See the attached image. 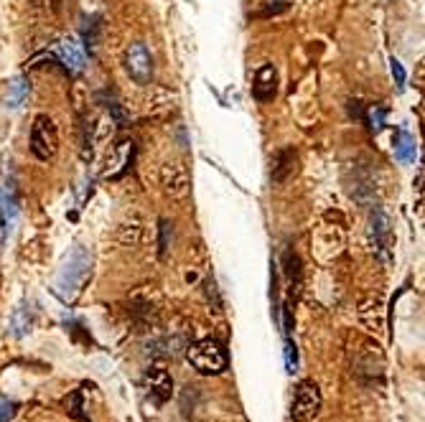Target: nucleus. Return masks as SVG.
Instances as JSON below:
<instances>
[{"label": "nucleus", "instance_id": "obj_3", "mask_svg": "<svg viewBox=\"0 0 425 422\" xmlns=\"http://www.w3.org/2000/svg\"><path fill=\"white\" fill-rule=\"evenodd\" d=\"M59 151V130L56 122L49 115H36L33 125H31V153L41 161L49 163L51 158Z\"/></svg>", "mask_w": 425, "mask_h": 422}, {"label": "nucleus", "instance_id": "obj_13", "mask_svg": "<svg viewBox=\"0 0 425 422\" xmlns=\"http://www.w3.org/2000/svg\"><path fill=\"white\" fill-rule=\"evenodd\" d=\"M28 92H31V85H28V79L26 77H18L16 82H13L11 87H8V107H21V104L26 102V97H28Z\"/></svg>", "mask_w": 425, "mask_h": 422}, {"label": "nucleus", "instance_id": "obj_4", "mask_svg": "<svg viewBox=\"0 0 425 422\" xmlns=\"http://www.w3.org/2000/svg\"><path fill=\"white\" fill-rule=\"evenodd\" d=\"M321 410V392L313 382H301L296 386V394H293V404H291V417L296 422H308L311 417H316Z\"/></svg>", "mask_w": 425, "mask_h": 422}, {"label": "nucleus", "instance_id": "obj_2", "mask_svg": "<svg viewBox=\"0 0 425 422\" xmlns=\"http://www.w3.org/2000/svg\"><path fill=\"white\" fill-rule=\"evenodd\" d=\"M186 362L204 377H219L225 374L227 367H230V356L222 341L217 338H201L196 344L188 346L186 351Z\"/></svg>", "mask_w": 425, "mask_h": 422}, {"label": "nucleus", "instance_id": "obj_1", "mask_svg": "<svg viewBox=\"0 0 425 422\" xmlns=\"http://www.w3.org/2000/svg\"><path fill=\"white\" fill-rule=\"evenodd\" d=\"M92 278V254L85 247H74L56 278V296L64 303H72Z\"/></svg>", "mask_w": 425, "mask_h": 422}, {"label": "nucleus", "instance_id": "obj_19", "mask_svg": "<svg viewBox=\"0 0 425 422\" xmlns=\"http://www.w3.org/2000/svg\"><path fill=\"white\" fill-rule=\"evenodd\" d=\"M168 229H171L168 219H161V254L168 252Z\"/></svg>", "mask_w": 425, "mask_h": 422}, {"label": "nucleus", "instance_id": "obj_17", "mask_svg": "<svg viewBox=\"0 0 425 422\" xmlns=\"http://www.w3.org/2000/svg\"><path fill=\"white\" fill-rule=\"evenodd\" d=\"M16 410H18V404L13 402V399L0 397V422H11L13 415H16Z\"/></svg>", "mask_w": 425, "mask_h": 422}, {"label": "nucleus", "instance_id": "obj_10", "mask_svg": "<svg viewBox=\"0 0 425 422\" xmlns=\"http://www.w3.org/2000/svg\"><path fill=\"white\" fill-rule=\"evenodd\" d=\"M372 234H375V244L377 249L387 257V249H389V242H392V232H389V219L384 217L382 209H375L372 211Z\"/></svg>", "mask_w": 425, "mask_h": 422}, {"label": "nucleus", "instance_id": "obj_15", "mask_svg": "<svg viewBox=\"0 0 425 422\" xmlns=\"http://www.w3.org/2000/svg\"><path fill=\"white\" fill-rule=\"evenodd\" d=\"M99 16H95L92 21H87L85 23V28H82V36H85V43H87V48H90V54L97 48V33H99Z\"/></svg>", "mask_w": 425, "mask_h": 422}, {"label": "nucleus", "instance_id": "obj_16", "mask_svg": "<svg viewBox=\"0 0 425 422\" xmlns=\"http://www.w3.org/2000/svg\"><path fill=\"white\" fill-rule=\"evenodd\" d=\"M23 310H26V305H18L16 308V313H13V323H11L13 336H23L26 328L31 326V315H23Z\"/></svg>", "mask_w": 425, "mask_h": 422}, {"label": "nucleus", "instance_id": "obj_14", "mask_svg": "<svg viewBox=\"0 0 425 422\" xmlns=\"http://www.w3.org/2000/svg\"><path fill=\"white\" fill-rule=\"evenodd\" d=\"M384 117H387V109L377 107V104L365 112V122L370 125L372 133H380V130H382V127H384Z\"/></svg>", "mask_w": 425, "mask_h": 422}, {"label": "nucleus", "instance_id": "obj_18", "mask_svg": "<svg viewBox=\"0 0 425 422\" xmlns=\"http://www.w3.org/2000/svg\"><path fill=\"white\" fill-rule=\"evenodd\" d=\"M389 72H392V77H395L397 87H405V69H402V64L397 59H389Z\"/></svg>", "mask_w": 425, "mask_h": 422}, {"label": "nucleus", "instance_id": "obj_5", "mask_svg": "<svg viewBox=\"0 0 425 422\" xmlns=\"http://www.w3.org/2000/svg\"><path fill=\"white\" fill-rule=\"evenodd\" d=\"M125 69L138 85H151L153 79V54L148 51L146 43H130L125 54Z\"/></svg>", "mask_w": 425, "mask_h": 422}, {"label": "nucleus", "instance_id": "obj_11", "mask_svg": "<svg viewBox=\"0 0 425 422\" xmlns=\"http://www.w3.org/2000/svg\"><path fill=\"white\" fill-rule=\"evenodd\" d=\"M293 168H296V151L291 148H283V151L275 156L273 161V171H270V178L273 183H286L293 175Z\"/></svg>", "mask_w": 425, "mask_h": 422}, {"label": "nucleus", "instance_id": "obj_12", "mask_svg": "<svg viewBox=\"0 0 425 422\" xmlns=\"http://www.w3.org/2000/svg\"><path fill=\"white\" fill-rule=\"evenodd\" d=\"M415 138L407 133L405 127H397V135H395V156L397 161L402 163H413L415 161Z\"/></svg>", "mask_w": 425, "mask_h": 422}, {"label": "nucleus", "instance_id": "obj_8", "mask_svg": "<svg viewBox=\"0 0 425 422\" xmlns=\"http://www.w3.org/2000/svg\"><path fill=\"white\" fill-rule=\"evenodd\" d=\"M56 54H59V61L67 67L69 74H82L85 72L87 56L82 51V46L74 38H64V41L56 43Z\"/></svg>", "mask_w": 425, "mask_h": 422}, {"label": "nucleus", "instance_id": "obj_7", "mask_svg": "<svg viewBox=\"0 0 425 422\" xmlns=\"http://www.w3.org/2000/svg\"><path fill=\"white\" fill-rule=\"evenodd\" d=\"M278 94V72L273 64H262L255 72V82H252V97L257 102H270Z\"/></svg>", "mask_w": 425, "mask_h": 422}, {"label": "nucleus", "instance_id": "obj_6", "mask_svg": "<svg viewBox=\"0 0 425 422\" xmlns=\"http://www.w3.org/2000/svg\"><path fill=\"white\" fill-rule=\"evenodd\" d=\"M18 211H21V201H18V191H16V183H13V178H6L3 186H0V227H3V239L11 234L16 222H18Z\"/></svg>", "mask_w": 425, "mask_h": 422}, {"label": "nucleus", "instance_id": "obj_9", "mask_svg": "<svg viewBox=\"0 0 425 422\" xmlns=\"http://www.w3.org/2000/svg\"><path fill=\"white\" fill-rule=\"evenodd\" d=\"M146 386L151 389L156 402H166L171 397V389H173V379H171V374L163 367H153L148 369L146 374Z\"/></svg>", "mask_w": 425, "mask_h": 422}]
</instances>
